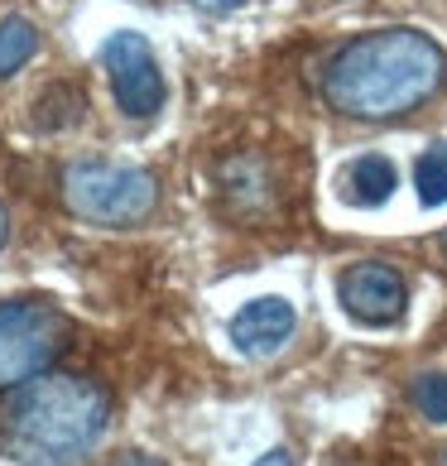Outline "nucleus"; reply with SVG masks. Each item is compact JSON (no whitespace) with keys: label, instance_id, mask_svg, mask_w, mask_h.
I'll return each mask as SVG.
<instances>
[{"label":"nucleus","instance_id":"1","mask_svg":"<svg viewBox=\"0 0 447 466\" xmlns=\"http://www.w3.org/2000/svg\"><path fill=\"white\" fill-rule=\"evenodd\" d=\"M447 82V54L423 29H375L341 44L322 67V101L351 120H400Z\"/></svg>","mask_w":447,"mask_h":466},{"label":"nucleus","instance_id":"2","mask_svg":"<svg viewBox=\"0 0 447 466\" xmlns=\"http://www.w3.org/2000/svg\"><path fill=\"white\" fill-rule=\"evenodd\" d=\"M111 423V394L87 375L44 370L10 390L0 409V452L15 466H77Z\"/></svg>","mask_w":447,"mask_h":466},{"label":"nucleus","instance_id":"3","mask_svg":"<svg viewBox=\"0 0 447 466\" xmlns=\"http://www.w3.org/2000/svg\"><path fill=\"white\" fill-rule=\"evenodd\" d=\"M63 207L77 221L92 227H140L159 207V178L135 164H111V159H77L63 168L58 178Z\"/></svg>","mask_w":447,"mask_h":466},{"label":"nucleus","instance_id":"4","mask_svg":"<svg viewBox=\"0 0 447 466\" xmlns=\"http://www.w3.org/2000/svg\"><path fill=\"white\" fill-rule=\"evenodd\" d=\"M73 341V322L48 299H10L0 303V390H20L44 375Z\"/></svg>","mask_w":447,"mask_h":466},{"label":"nucleus","instance_id":"5","mask_svg":"<svg viewBox=\"0 0 447 466\" xmlns=\"http://www.w3.org/2000/svg\"><path fill=\"white\" fill-rule=\"evenodd\" d=\"M101 67H107V82H111V96L120 116L130 120H149L159 116L164 106V73H159V58L145 34L135 29H116L107 44H101Z\"/></svg>","mask_w":447,"mask_h":466},{"label":"nucleus","instance_id":"6","mask_svg":"<svg viewBox=\"0 0 447 466\" xmlns=\"http://www.w3.org/2000/svg\"><path fill=\"white\" fill-rule=\"evenodd\" d=\"M337 299L356 322L390 327V322H400L404 308H409V284H404V274L385 260H361L337 279Z\"/></svg>","mask_w":447,"mask_h":466},{"label":"nucleus","instance_id":"7","mask_svg":"<svg viewBox=\"0 0 447 466\" xmlns=\"http://www.w3.org/2000/svg\"><path fill=\"white\" fill-rule=\"evenodd\" d=\"M294 327H299V313H294V303L289 299H250L240 313L231 318V347L240 356H274V351H284V341L294 337Z\"/></svg>","mask_w":447,"mask_h":466},{"label":"nucleus","instance_id":"8","mask_svg":"<svg viewBox=\"0 0 447 466\" xmlns=\"http://www.w3.org/2000/svg\"><path fill=\"white\" fill-rule=\"evenodd\" d=\"M217 187L236 217H255L274 202V174L260 154H231L217 164Z\"/></svg>","mask_w":447,"mask_h":466},{"label":"nucleus","instance_id":"9","mask_svg":"<svg viewBox=\"0 0 447 466\" xmlns=\"http://www.w3.org/2000/svg\"><path fill=\"white\" fill-rule=\"evenodd\" d=\"M394 183H400V174H394V164L385 159V154H361L356 164L341 168V198H347L351 207H381V202H390Z\"/></svg>","mask_w":447,"mask_h":466},{"label":"nucleus","instance_id":"10","mask_svg":"<svg viewBox=\"0 0 447 466\" xmlns=\"http://www.w3.org/2000/svg\"><path fill=\"white\" fill-rule=\"evenodd\" d=\"M82 111H87V96H82V87H73V82H54L39 101H34V126H39L44 135H58V130H73Z\"/></svg>","mask_w":447,"mask_h":466},{"label":"nucleus","instance_id":"11","mask_svg":"<svg viewBox=\"0 0 447 466\" xmlns=\"http://www.w3.org/2000/svg\"><path fill=\"white\" fill-rule=\"evenodd\" d=\"M34 54H39V29H34L25 15L0 20V77H15Z\"/></svg>","mask_w":447,"mask_h":466},{"label":"nucleus","instance_id":"12","mask_svg":"<svg viewBox=\"0 0 447 466\" xmlns=\"http://www.w3.org/2000/svg\"><path fill=\"white\" fill-rule=\"evenodd\" d=\"M414 187L423 207H442L447 202V145H433L414 168Z\"/></svg>","mask_w":447,"mask_h":466},{"label":"nucleus","instance_id":"13","mask_svg":"<svg viewBox=\"0 0 447 466\" xmlns=\"http://www.w3.org/2000/svg\"><path fill=\"white\" fill-rule=\"evenodd\" d=\"M409 400L428 423H447V375H419L409 385Z\"/></svg>","mask_w":447,"mask_h":466},{"label":"nucleus","instance_id":"14","mask_svg":"<svg viewBox=\"0 0 447 466\" xmlns=\"http://www.w3.org/2000/svg\"><path fill=\"white\" fill-rule=\"evenodd\" d=\"M188 5H198V10H208V15H231V10L246 5V0H188Z\"/></svg>","mask_w":447,"mask_h":466},{"label":"nucleus","instance_id":"15","mask_svg":"<svg viewBox=\"0 0 447 466\" xmlns=\"http://www.w3.org/2000/svg\"><path fill=\"white\" fill-rule=\"evenodd\" d=\"M255 466H294V452H289V447H274V452H265Z\"/></svg>","mask_w":447,"mask_h":466},{"label":"nucleus","instance_id":"16","mask_svg":"<svg viewBox=\"0 0 447 466\" xmlns=\"http://www.w3.org/2000/svg\"><path fill=\"white\" fill-rule=\"evenodd\" d=\"M116 466H164L159 457H145V452H130V457H120Z\"/></svg>","mask_w":447,"mask_h":466},{"label":"nucleus","instance_id":"17","mask_svg":"<svg viewBox=\"0 0 447 466\" xmlns=\"http://www.w3.org/2000/svg\"><path fill=\"white\" fill-rule=\"evenodd\" d=\"M5 240H10V212L0 207V250H5Z\"/></svg>","mask_w":447,"mask_h":466},{"label":"nucleus","instance_id":"18","mask_svg":"<svg viewBox=\"0 0 447 466\" xmlns=\"http://www.w3.org/2000/svg\"><path fill=\"white\" fill-rule=\"evenodd\" d=\"M438 466H447V447H442V457H438Z\"/></svg>","mask_w":447,"mask_h":466},{"label":"nucleus","instance_id":"19","mask_svg":"<svg viewBox=\"0 0 447 466\" xmlns=\"http://www.w3.org/2000/svg\"><path fill=\"white\" fill-rule=\"evenodd\" d=\"M442 250H447V231H442Z\"/></svg>","mask_w":447,"mask_h":466}]
</instances>
